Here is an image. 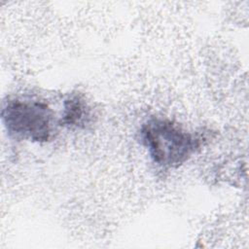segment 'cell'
Returning <instances> with one entry per match:
<instances>
[{
  "instance_id": "obj_1",
  "label": "cell",
  "mask_w": 249,
  "mask_h": 249,
  "mask_svg": "<svg viewBox=\"0 0 249 249\" xmlns=\"http://www.w3.org/2000/svg\"><path fill=\"white\" fill-rule=\"evenodd\" d=\"M142 144L155 163L175 168L186 162L201 146L202 138L163 118H151L140 128Z\"/></svg>"
},
{
  "instance_id": "obj_2",
  "label": "cell",
  "mask_w": 249,
  "mask_h": 249,
  "mask_svg": "<svg viewBox=\"0 0 249 249\" xmlns=\"http://www.w3.org/2000/svg\"><path fill=\"white\" fill-rule=\"evenodd\" d=\"M8 133L17 139L49 141L54 130V113L45 102L16 98L7 101L1 112Z\"/></svg>"
},
{
  "instance_id": "obj_3",
  "label": "cell",
  "mask_w": 249,
  "mask_h": 249,
  "mask_svg": "<svg viewBox=\"0 0 249 249\" xmlns=\"http://www.w3.org/2000/svg\"><path fill=\"white\" fill-rule=\"evenodd\" d=\"M89 117V109L87 104L78 96H73L65 100L64 109L58 124L67 126H78L87 123Z\"/></svg>"
}]
</instances>
